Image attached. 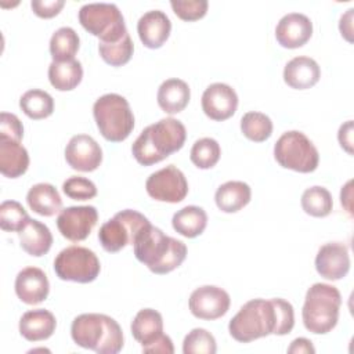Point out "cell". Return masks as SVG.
Listing matches in <instances>:
<instances>
[{
  "mask_svg": "<svg viewBox=\"0 0 354 354\" xmlns=\"http://www.w3.org/2000/svg\"><path fill=\"white\" fill-rule=\"evenodd\" d=\"M295 326L293 306L281 299H253L245 303L228 324L230 335L239 343L277 335L283 336Z\"/></svg>",
  "mask_w": 354,
  "mask_h": 354,
  "instance_id": "1",
  "label": "cell"
},
{
  "mask_svg": "<svg viewBox=\"0 0 354 354\" xmlns=\"http://www.w3.org/2000/svg\"><path fill=\"white\" fill-rule=\"evenodd\" d=\"M133 248L136 259L159 275L171 272L187 257V246L183 241L166 235L151 223L138 232Z\"/></svg>",
  "mask_w": 354,
  "mask_h": 354,
  "instance_id": "2",
  "label": "cell"
},
{
  "mask_svg": "<svg viewBox=\"0 0 354 354\" xmlns=\"http://www.w3.org/2000/svg\"><path fill=\"white\" fill-rule=\"evenodd\" d=\"M185 126L174 118H163L147 126L131 145L134 159L142 166L162 162L184 147Z\"/></svg>",
  "mask_w": 354,
  "mask_h": 354,
  "instance_id": "3",
  "label": "cell"
},
{
  "mask_svg": "<svg viewBox=\"0 0 354 354\" xmlns=\"http://www.w3.org/2000/svg\"><path fill=\"white\" fill-rule=\"evenodd\" d=\"M72 340L98 354H118L124 337L120 325L109 315L86 313L77 315L71 325Z\"/></svg>",
  "mask_w": 354,
  "mask_h": 354,
  "instance_id": "4",
  "label": "cell"
},
{
  "mask_svg": "<svg viewBox=\"0 0 354 354\" xmlns=\"http://www.w3.org/2000/svg\"><path fill=\"white\" fill-rule=\"evenodd\" d=\"M340 306L342 295L336 286L321 282L311 285L301 310L304 328L315 335L330 332L339 321Z\"/></svg>",
  "mask_w": 354,
  "mask_h": 354,
  "instance_id": "5",
  "label": "cell"
},
{
  "mask_svg": "<svg viewBox=\"0 0 354 354\" xmlns=\"http://www.w3.org/2000/svg\"><path fill=\"white\" fill-rule=\"evenodd\" d=\"M93 115L101 136L111 142L124 141L134 129V115L129 101L116 93L97 98Z\"/></svg>",
  "mask_w": 354,
  "mask_h": 354,
  "instance_id": "6",
  "label": "cell"
},
{
  "mask_svg": "<svg viewBox=\"0 0 354 354\" xmlns=\"http://www.w3.org/2000/svg\"><path fill=\"white\" fill-rule=\"evenodd\" d=\"M274 158L283 169L311 173L318 167L319 153L313 141L299 130L283 133L274 145Z\"/></svg>",
  "mask_w": 354,
  "mask_h": 354,
  "instance_id": "7",
  "label": "cell"
},
{
  "mask_svg": "<svg viewBox=\"0 0 354 354\" xmlns=\"http://www.w3.org/2000/svg\"><path fill=\"white\" fill-rule=\"evenodd\" d=\"M79 22L88 33L104 43L118 41L129 33L120 10L112 3H88L82 6Z\"/></svg>",
  "mask_w": 354,
  "mask_h": 354,
  "instance_id": "8",
  "label": "cell"
},
{
  "mask_svg": "<svg viewBox=\"0 0 354 354\" xmlns=\"http://www.w3.org/2000/svg\"><path fill=\"white\" fill-rule=\"evenodd\" d=\"M149 224V220L137 210L124 209L105 221L98 231V241L104 250L116 253L127 245H133L138 232Z\"/></svg>",
  "mask_w": 354,
  "mask_h": 354,
  "instance_id": "9",
  "label": "cell"
},
{
  "mask_svg": "<svg viewBox=\"0 0 354 354\" xmlns=\"http://www.w3.org/2000/svg\"><path fill=\"white\" fill-rule=\"evenodd\" d=\"M54 271L62 281L88 283L97 279L101 264L97 254L84 246L72 245L62 249L54 260Z\"/></svg>",
  "mask_w": 354,
  "mask_h": 354,
  "instance_id": "10",
  "label": "cell"
},
{
  "mask_svg": "<svg viewBox=\"0 0 354 354\" xmlns=\"http://www.w3.org/2000/svg\"><path fill=\"white\" fill-rule=\"evenodd\" d=\"M147 194L158 201L167 203H178L188 194V183L184 173L174 165L152 173L145 181Z\"/></svg>",
  "mask_w": 354,
  "mask_h": 354,
  "instance_id": "11",
  "label": "cell"
},
{
  "mask_svg": "<svg viewBox=\"0 0 354 354\" xmlns=\"http://www.w3.org/2000/svg\"><path fill=\"white\" fill-rule=\"evenodd\" d=\"M230 295L218 286L203 285L196 288L189 296V310L199 319L213 321L221 318L230 310Z\"/></svg>",
  "mask_w": 354,
  "mask_h": 354,
  "instance_id": "12",
  "label": "cell"
},
{
  "mask_svg": "<svg viewBox=\"0 0 354 354\" xmlns=\"http://www.w3.org/2000/svg\"><path fill=\"white\" fill-rule=\"evenodd\" d=\"M98 221V212L94 206H69L59 212L57 227L61 235L72 242L84 241Z\"/></svg>",
  "mask_w": 354,
  "mask_h": 354,
  "instance_id": "13",
  "label": "cell"
},
{
  "mask_svg": "<svg viewBox=\"0 0 354 354\" xmlns=\"http://www.w3.org/2000/svg\"><path fill=\"white\" fill-rule=\"evenodd\" d=\"M65 159L73 170L94 171L102 162V149L91 136L76 134L65 147Z\"/></svg>",
  "mask_w": 354,
  "mask_h": 354,
  "instance_id": "14",
  "label": "cell"
},
{
  "mask_svg": "<svg viewBox=\"0 0 354 354\" xmlns=\"http://www.w3.org/2000/svg\"><path fill=\"white\" fill-rule=\"evenodd\" d=\"M202 111L207 118L216 122L230 119L238 108V95L235 90L225 83H213L202 94Z\"/></svg>",
  "mask_w": 354,
  "mask_h": 354,
  "instance_id": "15",
  "label": "cell"
},
{
  "mask_svg": "<svg viewBox=\"0 0 354 354\" xmlns=\"http://www.w3.org/2000/svg\"><path fill=\"white\" fill-rule=\"evenodd\" d=\"M317 272L328 281H339L350 271V254L342 242H329L318 249L315 256Z\"/></svg>",
  "mask_w": 354,
  "mask_h": 354,
  "instance_id": "16",
  "label": "cell"
},
{
  "mask_svg": "<svg viewBox=\"0 0 354 354\" xmlns=\"http://www.w3.org/2000/svg\"><path fill=\"white\" fill-rule=\"evenodd\" d=\"M313 35L311 19L300 12L283 15L275 28L277 41L285 48H299L304 46Z\"/></svg>",
  "mask_w": 354,
  "mask_h": 354,
  "instance_id": "17",
  "label": "cell"
},
{
  "mask_svg": "<svg viewBox=\"0 0 354 354\" xmlns=\"http://www.w3.org/2000/svg\"><path fill=\"white\" fill-rule=\"evenodd\" d=\"M50 292L46 272L37 267L22 268L15 278V293L25 304H39L44 301Z\"/></svg>",
  "mask_w": 354,
  "mask_h": 354,
  "instance_id": "18",
  "label": "cell"
},
{
  "mask_svg": "<svg viewBox=\"0 0 354 354\" xmlns=\"http://www.w3.org/2000/svg\"><path fill=\"white\" fill-rule=\"evenodd\" d=\"M171 22L160 10L147 11L137 22V33L141 43L148 48L162 47L170 36Z\"/></svg>",
  "mask_w": 354,
  "mask_h": 354,
  "instance_id": "19",
  "label": "cell"
},
{
  "mask_svg": "<svg viewBox=\"0 0 354 354\" xmlns=\"http://www.w3.org/2000/svg\"><path fill=\"white\" fill-rule=\"evenodd\" d=\"M319 77V65L310 57H295L283 68V82L296 90L311 88L318 83Z\"/></svg>",
  "mask_w": 354,
  "mask_h": 354,
  "instance_id": "20",
  "label": "cell"
},
{
  "mask_svg": "<svg viewBox=\"0 0 354 354\" xmlns=\"http://www.w3.org/2000/svg\"><path fill=\"white\" fill-rule=\"evenodd\" d=\"M57 328L54 314L44 308L29 310L19 319V333L29 342H40L53 336Z\"/></svg>",
  "mask_w": 354,
  "mask_h": 354,
  "instance_id": "21",
  "label": "cell"
},
{
  "mask_svg": "<svg viewBox=\"0 0 354 354\" xmlns=\"http://www.w3.org/2000/svg\"><path fill=\"white\" fill-rule=\"evenodd\" d=\"M191 98L189 86L177 77L166 79L158 88L156 100L160 109L169 115L184 111Z\"/></svg>",
  "mask_w": 354,
  "mask_h": 354,
  "instance_id": "22",
  "label": "cell"
},
{
  "mask_svg": "<svg viewBox=\"0 0 354 354\" xmlns=\"http://www.w3.org/2000/svg\"><path fill=\"white\" fill-rule=\"evenodd\" d=\"M29 153L21 141L0 138V171L4 177L17 178L26 173Z\"/></svg>",
  "mask_w": 354,
  "mask_h": 354,
  "instance_id": "23",
  "label": "cell"
},
{
  "mask_svg": "<svg viewBox=\"0 0 354 354\" xmlns=\"http://www.w3.org/2000/svg\"><path fill=\"white\" fill-rule=\"evenodd\" d=\"M21 248L30 256L40 257L46 254L53 245L50 228L39 220L29 218L24 228L18 232Z\"/></svg>",
  "mask_w": 354,
  "mask_h": 354,
  "instance_id": "24",
  "label": "cell"
},
{
  "mask_svg": "<svg viewBox=\"0 0 354 354\" xmlns=\"http://www.w3.org/2000/svg\"><path fill=\"white\" fill-rule=\"evenodd\" d=\"M250 198L252 189L243 181H227L221 184L214 194L216 205L224 213L239 212L250 202Z\"/></svg>",
  "mask_w": 354,
  "mask_h": 354,
  "instance_id": "25",
  "label": "cell"
},
{
  "mask_svg": "<svg viewBox=\"0 0 354 354\" xmlns=\"http://www.w3.org/2000/svg\"><path fill=\"white\" fill-rule=\"evenodd\" d=\"M28 206L37 214L51 217L61 212L62 199L57 188L48 183L35 184L26 194Z\"/></svg>",
  "mask_w": 354,
  "mask_h": 354,
  "instance_id": "26",
  "label": "cell"
},
{
  "mask_svg": "<svg viewBox=\"0 0 354 354\" xmlns=\"http://www.w3.org/2000/svg\"><path fill=\"white\" fill-rule=\"evenodd\" d=\"M130 328L133 337L144 347L163 333V318L153 308H142L136 314Z\"/></svg>",
  "mask_w": 354,
  "mask_h": 354,
  "instance_id": "27",
  "label": "cell"
},
{
  "mask_svg": "<svg viewBox=\"0 0 354 354\" xmlns=\"http://www.w3.org/2000/svg\"><path fill=\"white\" fill-rule=\"evenodd\" d=\"M171 225L180 235L185 238H196L207 225V214L199 206H185L173 214Z\"/></svg>",
  "mask_w": 354,
  "mask_h": 354,
  "instance_id": "28",
  "label": "cell"
},
{
  "mask_svg": "<svg viewBox=\"0 0 354 354\" xmlns=\"http://www.w3.org/2000/svg\"><path fill=\"white\" fill-rule=\"evenodd\" d=\"M83 77V68L77 59L57 62L48 66V80L58 91H71L79 86Z\"/></svg>",
  "mask_w": 354,
  "mask_h": 354,
  "instance_id": "29",
  "label": "cell"
},
{
  "mask_svg": "<svg viewBox=\"0 0 354 354\" xmlns=\"http://www.w3.org/2000/svg\"><path fill=\"white\" fill-rule=\"evenodd\" d=\"M80 47V39L75 29L62 26L57 29L50 39V54L53 61L64 62L75 59V55Z\"/></svg>",
  "mask_w": 354,
  "mask_h": 354,
  "instance_id": "30",
  "label": "cell"
},
{
  "mask_svg": "<svg viewBox=\"0 0 354 354\" xmlns=\"http://www.w3.org/2000/svg\"><path fill=\"white\" fill-rule=\"evenodd\" d=\"M19 108L28 118L40 120L48 118L54 112V100L47 91L32 88L21 95Z\"/></svg>",
  "mask_w": 354,
  "mask_h": 354,
  "instance_id": "31",
  "label": "cell"
},
{
  "mask_svg": "<svg viewBox=\"0 0 354 354\" xmlns=\"http://www.w3.org/2000/svg\"><path fill=\"white\" fill-rule=\"evenodd\" d=\"M303 210L313 217H326L333 209L330 192L325 187L314 185L307 188L301 195Z\"/></svg>",
  "mask_w": 354,
  "mask_h": 354,
  "instance_id": "32",
  "label": "cell"
},
{
  "mask_svg": "<svg viewBox=\"0 0 354 354\" xmlns=\"http://www.w3.org/2000/svg\"><path fill=\"white\" fill-rule=\"evenodd\" d=\"M242 134L254 142H263L272 134V122L263 112H246L241 119Z\"/></svg>",
  "mask_w": 354,
  "mask_h": 354,
  "instance_id": "33",
  "label": "cell"
},
{
  "mask_svg": "<svg viewBox=\"0 0 354 354\" xmlns=\"http://www.w3.org/2000/svg\"><path fill=\"white\" fill-rule=\"evenodd\" d=\"M133 51L134 44L129 33L113 43L98 41V53L101 58L111 66H122L127 64L133 55Z\"/></svg>",
  "mask_w": 354,
  "mask_h": 354,
  "instance_id": "34",
  "label": "cell"
},
{
  "mask_svg": "<svg viewBox=\"0 0 354 354\" xmlns=\"http://www.w3.org/2000/svg\"><path fill=\"white\" fill-rule=\"evenodd\" d=\"M221 155V148L220 144L210 137H203L199 138L194 142L189 153L191 162L198 167V169H212L216 166Z\"/></svg>",
  "mask_w": 354,
  "mask_h": 354,
  "instance_id": "35",
  "label": "cell"
},
{
  "mask_svg": "<svg viewBox=\"0 0 354 354\" xmlns=\"http://www.w3.org/2000/svg\"><path fill=\"white\" fill-rule=\"evenodd\" d=\"M29 216L24 206L17 201H4L0 205V228L3 231L19 232L29 221Z\"/></svg>",
  "mask_w": 354,
  "mask_h": 354,
  "instance_id": "36",
  "label": "cell"
},
{
  "mask_svg": "<svg viewBox=\"0 0 354 354\" xmlns=\"http://www.w3.org/2000/svg\"><path fill=\"white\" fill-rule=\"evenodd\" d=\"M216 351L217 346L214 336L203 328H195L184 337V354H214Z\"/></svg>",
  "mask_w": 354,
  "mask_h": 354,
  "instance_id": "37",
  "label": "cell"
},
{
  "mask_svg": "<svg viewBox=\"0 0 354 354\" xmlns=\"http://www.w3.org/2000/svg\"><path fill=\"white\" fill-rule=\"evenodd\" d=\"M62 191L68 198L75 201H87L97 195L95 184L91 180L80 176H72L66 178L62 184Z\"/></svg>",
  "mask_w": 354,
  "mask_h": 354,
  "instance_id": "38",
  "label": "cell"
},
{
  "mask_svg": "<svg viewBox=\"0 0 354 354\" xmlns=\"http://www.w3.org/2000/svg\"><path fill=\"white\" fill-rule=\"evenodd\" d=\"M170 6L180 19L191 22L206 15L209 3L206 0H171Z\"/></svg>",
  "mask_w": 354,
  "mask_h": 354,
  "instance_id": "39",
  "label": "cell"
},
{
  "mask_svg": "<svg viewBox=\"0 0 354 354\" xmlns=\"http://www.w3.org/2000/svg\"><path fill=\"white\" fill-rule=\"evenodd\" d=\"M24 137V126L17 115L1 112L0 115V138L21 141Z\"/></svg>",
  "mask_w": 354,
  "mask_h": 354,
  "instance_id": "40",
  "label": "cell"
},
{
  "mask_svg": "<svg viewBox=\"0 0 354 354\" xmlns=\"http://www.w3.org/2000/svg\"><path fill=\"white\" fill-rule=\"evenodd\" d=\"M65 6L64 0H32L30 7L40 18H53L59 14Z\"/></svg>",
  "mask_w": 354,
  "mask_h": 354,
  "instance_id": "41",
  "label": "cell"
},
{
  "mask_svg": "<svg viewBox=\"0 0 354 354\" xmlns=\"http://www.w3.org/2000/svg\"><path fill=\"white\" fill-rule=\"evenodd\" d=\"M142 353H160V354H173L174 346L171 339L162 333L158 339H155L151 344L142 347Z\"/></svg>",
  "mask_w": 354,
  "mask_h": 354,
  "instance_id": "42",
  "label": "cell"
},
{
  "mask_svg": "<svg viewBox=\"0 0 354 354\" xmlns=\"http://www.w3.org/2000/svg\"><path fill=\"white\" fill-rule=\"evenodd\" d=\"M337 140L340 147L350 155H353V120H347L339 127Z\"/></svg>",
  "mask_w": 354,
  "mask_h": 354,
  "instance_id": "43",
  "label": "cell"
},
{
  "mask_svg": "<svg viewBox=\"0 0 354 354\" xmlns=\"http://www.w3.org/2000/svg\"><path fill=\"white\" fill-rule=\"evenodd\" d=\"M288 353L289 354H314L315 348H314L311 340H308L306 337H297L288 347Z\"/></svg>",
  "mask_w": 354,
  "mask_h": 354,
  "instance_id": "44",
  "label": "cell"
},
{
  "mask_svg": "<svg viewBox=\"0 0 354 354\" xmlns=\"http://www.w3.org/2000/svg\"><path fill=\"white\" fill-rule=\"evenodd\" d=\"M353 8H348L346 14L342 15L340 18V22H339V30L342 33V36L347 40V41H353V37H351V33H353Z\"/></svg>",
  "mask_w": 354,
  "mask_h": 354,
  "instance_id": "45",
  "label": "cell"
},
{
  "mask_svg": "<svg viewBox=\"0 0 354 354\" xmlns=\"http://www.w3.org/2000/svg\"><path fill=\"white\" fill-rule=\"evenodd\" d=\"M351 181H347V184L342 188V192H340V202H342V205L346 207V210L351 214V205H350V202H351Z\"/></svg>",
  "mask_w": 354,
  "mask_h": 354,
  "instance_id": "46",
  "label": "cell"
}]
</instances>
